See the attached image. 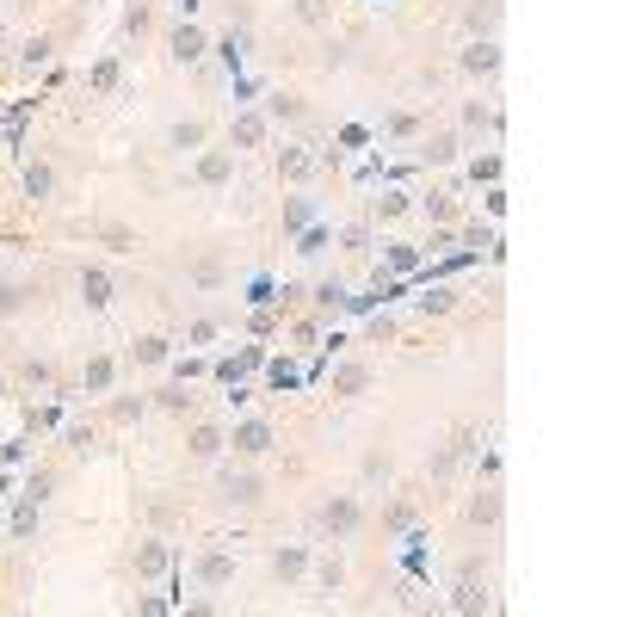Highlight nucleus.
<instances>
[{
	"label": "nucleus",
	"instance_id": "nucleus-1",
	"mask_svg": "<svg viewBox=\"0 0 617 617\" xmlns=\"http://www.w3.org/2000/svg\"><path fill=\"white\" fill-rule=\"evenodd\" d=\"M278 451V426L266 420V414H241L235 426H229V457L235 463H266Z\"/></svg>",
	"mask_w": 617,
	"mask_h": 617
},
{
	"label": "nucleus",
	"instance_id": "nucleus-2",
	"mask_svg": "<svg viewBox=\"0 0 617 617\" xmlns=\"http://www.w3.org/2000/svg\"><path fill=\"white\" fill-rule=\"evenodd\" d=\"M365 500H358V494H328V500H321L315 506V531L321 537H334V543H346V537H358V531H365Z\"/></svg>",
	"mask_w": 617,
	"mask_h": 617
},
{
	"label": "nucleus",
	"instance_id": "nucleus-3",
	"mask_svg": "<svg viewBox=\"0 0 617 617\" xmlns=\"http://www.w3.org/2000/svg\"><path fill=\"white\" fill-rule=\"evenodd\" d=\"M216 500H223V506H241V513H247V506L266 500V476H260L253 463H216Z\"/></svg>",
	"mask_w": 617,
	"mask_h": 617
},
{
	"label": "nucleus",
	"instance_id": "nucleus-4",
	"mask_svg": "<svg viewBox=\"0 0 617 617\" xmlns=\"http://www.w3.org/2000/svg\"><path fill=\"white\" fill-rule=\"evenodd\" d=\"M50 488H56V476H50V469H31V482L13 494V537H31V531H38V513H44V500H50Z\"/></svg>",
	"mask_w": 617,
	"mask_h": 617
},
{
	"label": "nucleus",
	"instance_id": "nucleus-5",
	"mask_svg": "<svg viewBox=\"0 0 617 617\" xmlns=\"http://www.w3.org/2000/svg\"><path fill=\"white\" fill-rule=\"evenodd\" d=\"M457 155H463V130H420L414 136V167H457Z\"/></svg>",
	"mask_w": 617,
	"mask_h": 617
},
{
	"label": "nucleus",
	"instance_id": "nucleus-6",
	"mask_svg": "<svg viewBox=\"0 0 617 617\" xmlns=\"http://www.w3.org/2000/svg\"><path fill=\"white\" fill-rule=\"evenodd\" d=\"M229 179H235V149H229V142H223V149H210V142H204V149L192 155V186L223 192Z\"/></svg>",
	"mask_w": 617,
	"mask_h": 617
},
{
	"label": "nucleus",
	"instance_id": "nucleus-7",
	"mask_svg": "<svg viewBox=\"0 0 617 617\" xmlns=\"http://www.w3.org/2000/svg\"><path fill=\"white\" fill-rule=\"evenodd\" d=\"M457 68L469 81H494L500 68H506V50H500V38H469L463 50H457Z\"/></svg>",
	"mask_w": 617,
	"mask_h": 617
},
{
	"label": "nucleus",
	"instance_id": "nucleus-8",
	"mask_svg": "<svg viewBox=\"0 0 617 617\" xmlns=\"http://www.w3.org/2000/svg\"><path fill=\"white\" fill-rule=\"evenodd\" d=\"M167 56H173L179 68H198V62L210 56V31H204L198 19H179V25L167 31Z\"/></svg>",
	"mask_w": 617,
	"mask_h": 617
},
{
	"label": "nucleus",
	"instance_id": "nucleus-9",
	"mask_svg": "<svg viewBox=\"0 0 617 617\" xmlns=\"http://www.w3.org/2000/svg\"><path fill=\"white\" fill-rule=\"evenodd\" d=\"M420 266H426V253H420V241H383V253H377V278H420Z\"/></svg>",
	"mask_w": 617,
	"mask_h": 617
},
{
	"label": "nucleus",
	"instance_id": "nucleus-10",
	"mask_svg": "<svg viewBox=\"0 0 617 617\" xmlns=\"http://www.w3.org/2000/svg\"><path fill=\"white\" fill-rule=\"evenodd\" d=\"M173 562H179V550H173L167 537H142V543H136V556H130L136 580H167V574H173Z\"/></svg>",
	"mask_w": 617,
	"mask_h": 617
},
{
	"label": "nucleus",
	"instance_id": "nucleus-11",
	"mask_svg": "<svg viewBox=\"0 0 617 617\" xmlns=\"http://www.w3.org/2000/svg\"><path fill=\"white\" fill-rule=\"evenodd\" d=\"M451 611H494L488 580H482V568H476V562H463V568H457V580H451Z\"/></svg>",
	"mask_w": 617,
	"mask_h": 617
},
{
	"label": "nucleus",
	"instance_id": "nucleus-12",
	"mask_svg": "<svg viewBox=\"0 0 617 617\" xmlns=\"http://www.w3.org/2000/svg\"><path fill=\"white\" fill-rule=\"evenodd\" d=\"M457 130H469V136H488V142H494V136L506 130V112H500L494 99H463V105H457Z\"/></svg>",
	"mask_w": 617,
	"mask_h": 617
},
{
	"label": "nucleus",
	"instance_id": "nucleus-13",
	"mask_svg": "<svg viewBox=\"0 0 617 617\" xmlns=\"http://www.w3.org/2000/svg\"><path fill=\"white\" fill-rule=\"evenodd\" d=\"M500 513H506V500H500V482H482L476 494L463 500V525H469V531H494V525H500Z\"/></svg>",
	"mask_w": 617,
	"mask_h": 617
},
{
	"label": "nucleus",
	"instance_id": "nucleus-14",
	"mask_svg": "<svg viewBox=\"0 0 617 617\" xmlns=\"http://www.w3.org/2000/svg\"><path fill=\"white\" fill-rule=\"evenodd\" d=\"M266 136H272V124L260 118V105H241V112L229 118V149H235V155H247V149H266Z\"/></svg>",
	"mask_w": 617,
	"mask_h": 617
},
{
	"label": "nucleus",
	"instance_id": "nucleus-15",
	"mask_svg": "<svg viewBox=\"0 0 617 617\" xmlns=\"http://www.w3.org/2000/svg\"><path fill=\"white\" fill-rule=\"evenodd\" d=\"M260 118L266 124H303L309 118V105H303V93H284V87H260Z\"/></svg>",
	"mask_w": 617,
	"mask_h": 617
},
{
	"label": "nucleus",
	"instance_id": "nucleus-16",
	"mask_svg": "<svg viewBox=\"0 0 617 617\" xmlns=\"http://www.w3.org/2000/svg\"><path fill=\"white\" fill-rule=\"evenodd\" d=\"M186 451H192V463H223V457H229V426H223V420H198L192 439H186Z\"/></svg>",
	"mask_w": 617,
	"mask_h": 617
},
{
	"label": "nucleus",
	"instance_id": "nucleus-17",
	"mask_svg": "<svg viewBox=\"0 0 617 617\" xmlns=\"http://www.w3.org/2000/svg\"><path fill=\"white\" fill-rule=\"evenodd\" d=\"M260 365H266V346H241L235 358H210V377H216V383L229 389V383L253 377V371H260Z\"/></svg>",
	"mask_w": 617,
	"mask_h": 617
},
{
	"label": "nucleus",
	"instance_id": "nucleus-18",
	"mask_svg": "<svg viewBox=\"0 0 617 617\" xmlns=\"http://www.w3.org/2000/svg\"><path fill=\"white\" fill-rule=\"evenodd\" d=\"M75 290H81V303L99 315V309H112V290H118V278L105 272V266H81V272H75Z\"/></svg>",
	"mask_w": 617,
	"mask_h": 617
},
{
	"label": "nucleus",
	"instance_id": "nucleus-19",
	"mask_svg": "<svg viewBox=\"0 0 617 617\" xmlns=\"http://www.w3.org/2000/svg\"><path fill=\"white\" fill-rule=\"evenodd\" d=\"M68 402H75V395H68V389L56 383L44 408H38V402L25 408V432H62V420H68Z\"/></svg>",
	"mask_w": 617,
	"mask_h": 617
},
{
	"label": "nucleus",
	"instance_id": "nucleus-20",
	"mask_svg": "<svg viewBox=\"0 0 617 617\" xmlns=\"http://www.w3.org/2000/svg\"><path fill=\"white\" fill-rule=\"evenodd\" d=\"M402 216H414V192L408 186H377L371 192V223H402Z\"/></svg>",
	"mask_w": 617,
	"mask_h": 617
},
{
	"label": "nucleus",
	"instance_id": "nucleus-21",
	"mask_svg": "<svg viewBox=\"0 0 617 617\" xmlns=\"http://www.w3.org/2000/svg\"><path fill=\"white\" fill-rule=\"evenodd\" d=\"M371 358H346V365H334V395H340V402H358V395H365L371 389Z\"/></svg>",
	"mask_w": 617,
	"mask_h": 617
},
{
	"label": "nucleus",
	"instance_id": "nucleus-22",
	"mask_svg": "<svg viewBox=\"0 0 617 617\" xmlns=\"http://www.w3.org/2000/svg\"><path fill=\"white\" fill-rule=\"evenodd\" d=\"M309 562H315V543H278V550H272V574L284 580V587H290V580H303Z\"/></svg>",
	"mask_w": 617,
	"mask_h": 617
},
{
	"label": "nucleus",
	"instance_id": "nucleus-23",
	"mask_svg": "<svg viewBox=\"0 0 617 617\" xmlns=\"http://www.w3.org/2000/svg\"><path fill=\"white\" fill-rule=\"evenodd\" d=\"M118 389V358L112 352H93L81 365V395H112Z\"/></svg>",
	"mask_w": 617,
	"mask_h": 617
},
{
	"label": "nucleus",
	"instance_id": "nucleus-24",
	"mask_svg": "<svg viewBox=\"0 0 617 617\" xmlns=\"http://www.w3.org/2000/svg\"><path fill=\"white\" fill-rule=\"evenodd\" d=\"M303 297H309L315 315H346V297H352V290H346V278H315Z\"/></svg>",
	"mask_w": 617,
	"mask_h": 617
},
{
	"label": "nucleus",
	"instance_id": "nucleus-25",
	"mask_svg": "<svg viewBox=\"0 0 617 617\" xmlns=\"http://www.w3.org/2000/svg\"><path fill=\"white\" fill-rule=\"evenodd\" d=\"M315 155L303 149V142H284V149H278V179H284V186H303V179H315Z\"/></svg>",
	"mask_w": 617,
	"mask_h": 617
},
{
	"label": "nucleus",
	"instance_id": "nucleus-26",
	"mask_svg": "<svg viewBox=\"0 0 617 617\" xmlns=\"http://www.w3.org/2000/svg\"><path fill=\"white\" fill-rule=\"evenodd\" d=\"M204 142H210V124H204V118H173V124H167V149H173V155H198Z\"/></svg>",
	"mask_w": 617,
	"mask_h": 617
},
{
	"label": "nucleus",
	"instance_id": "nucleus-27",
	"mask_svg": "<svg viewBox=\"0 0 617 617\" xmlns=\"http://www.w3.org/2000/svg\"><path fill=\"white\" fill-rule=\"evenodd\" d=\"M192 574H198L204 593H216V587H229V580H235V556H229V550H204Z\"/></svg>",
	"mask_w": 617,
	"mask_h": 617
},
{
	"label": "nucleus",
	"instance_id": "nucleus-28",
	"mask_svg": "<svg viewBox=\"0 0 617 617\" xmlns=\"http://www.w3.org/2000/svg\"><path fill=\"white\" fill-rule=\"evenodd\" d=\"M463 31H469V38H500V0H469V7H463Z\"/></svg>",
	"mask_w": 617,
	"mask_h": 617
},
{
	"label": "nucleus",
	"instance_id": "nucleus-29",
	"mask_svg": "<svg viewBox=\"0 0 617 617\" xmlns=\"http://www.w3.org/2000/svg\"><path fill=\"white\" fill-rule=\"evenodd\" d=\"M31 303H38V284H25V278H0V321H19Z\"/></svg>",
	"mask_w": 617,
	"mask_h": 617
},
{
	"label": "nucleus",
	"instance_id": "nucleus-30",
	"mask_svg": "<svg viewBox=\"0 0 617 617\" xmlns=\"http://www.w3.org/2000/svg\"><path fill=\"white\" fill-rule=\"evenodd\" d=\"M56 198V167L50 161H25V204H50Z\"/></svg>",
	"mask_w": 617,
	"mask_h": 617
},
{
	"label": "nucleus",
	"instance_id": "nucleus-31",
	"mask_svg": "<svg viewBox=\"0 0 617 617\" xmlns=\"http://www.w3.org/2000/svg\"><path fill=\"white\" fill-rule=\"evenodd\" d=\"M50 56H56V38H50V31H38V38H25L19 44V75H38V68H50Z\"/></svg>",
	"mask_w": 617,
	"mask_h": 617
},
{
	"label": "nucleus",
	"instance_id": "nucleus-32",
	"mask_svg": "<svg viewBox=\"0 0 617 617\" xmlns=\"http://www.w3.org/2000/svg\"><path fill=\"white\" fill-rule=\"evenodd\" d=\"M247 44H253V38H247V25H235L229 38H216L210 50H216V62H223L229 75H241V68H247Z\"/></svg>",
	"mask_w": 617,
	"mask_h": 617
},
{
	"label": "nucleus",
	"instance_id": "nucleus-33",
	"mask_svg": "<svg viewBox=\"0 0 617 617\" xmlns=\"http://www.w3.org/2000/svg\"><path fill=\"white\" fill-rule=\"evenodd\" d=\"M149 408H161V414H192L198 395H192V383H161V389L149 395Z\"/></svg>",
	"mask_w": 617,
	"mask_h": 617
},
{
	"label": "nucleus",
	"instance_id": "nucleus-34",
	"mask_svg": "<svg viewBox=\"0 0 617 617\" xmlns=\"http://www.w3.org/2000/svg\"><path fill=\"white\" fill-rule=\"evenodd\" d=\"M457 297H463L457 284H432V278H426V290L414 297V309H420V315H451V309H457Z\"/></svg>",
	"mask_w": 617,
	"mask_h": 617
},
{
	"label": "nucleus",
	"instance_id": "nucleus-35",
	"mask_svg": "<svg viewBox=\"0 0 617 617\" xmlns=\"http://www.w3.org/2000/svg\"><path fill=\"white\" fill-rule=\"evenodd\" d=\"M426 124H420V112H408V105H402V112H383V124H377V136L383 142H414Z\"/></svg>",
	"mask_w": 617,
	"mask_h": 617
},
{
	"label": "nucleus",
	"instance_id": "nucleus-36",
	"mask_svg": "<svg viewBox=\"0 0 617 617\" xmlns=\"http://www.w3.org/2000/svg\"><path fill=\"white\" fill-rule=\"evenodd\" d=\"M290 241H297L303 260H321V253H328V241H334V223H328V216H315V223H309L303 235H290Z\"/></svg>",
	"mask_w": 617,
	"mask_h": 617
},
{
	"label": "nucleus",
	"instance_id": "nucleus-37",
	"mask_svg": "<svg viewBox=\"0 0 617 617\" xmlns=\"http://www.w3.org/2000/svg\"><path fill=\"white\" fill-rule=\"evenodd\" d=\"M241 303H247V309H278V278H272V272H253V278L241 284Z\"/></svg>",
	"mask_w": 617,
	"mask_h": 617
},
{
	"label": "nucleus",
	"instance_id": "nucleus-38",
	"mask_svg": "<svg viewBox=\"0 0 617 617\" xmlns=\"http://www.w3.org/2000/svg\"><path fill=\"white\" fill-rule=\"evenodd\" d=\"M142 414H149V395H118L112 389V402H105V420L112 426H136Z\"/></svg>",
	"mask_w": 617,
	"mask_h": 617
},
{
	"label": "nucleus",
	"instance_id": "nucleus-39",
	"mask_svg": "<svg viewBox=\"0 0 617 617\" xmlns=\"http://www.w3.org/2000/svg\"><path fill=\"white\" fill-rule=\"evenodd\" d=\"M130 358H136V365H167V358H173V340L167 334H136V346H130Z\"/></svg>",
	"mask_w": 617,
	"mask_h": 617
},
{
	"label": "nucleus",
	"instance_id": "nucleus-40",
	"mask_svg": "<svg viewBox=\"0 0 617 617\" xmlns=\"http://www.w3.org/2000/svg\"><path fill=\"white\" fill-rule=\"evenodd\" d=\"M260 377H266V389H272V395H284V389H297V383H303L297 358H266V365H260Z\"/></svg>",
	"mask_w": 617,
	"mask_h": 617
},
{
	"label": "nucleus",
	"instance_id": "nucleus-41",
	"mask_svg": "<svg viewBox=\"0 0 617 617\" xmlns=\"http://www.w3.org/2000/svg\"><path fill=\"white\" fill-rule=\"evenodd\" d=\"M87 87H93V93H118V87H124V62H118V56H99V62L87 68Z\"/></svg>",
	"mask_w": 617,
	"mask_h": 617
},
{
	"label": "nucleus",
	"instance_id": "nucleus-42",
	"mask_svg": "<svg viewBox=\"0 0 617 617\" xmlns=\"http://www.w3.org/2000/svg\"><path fill=\"white\" fill-rule=\"evenodd\" d=\"M315 216H321V204H315V198H303V192H297V198H284V235H303Z\"/></svg>",
	"mask_w": 617,
	"mask_h": 617
},
{
	"label": "nucleus",
	"instance_id": "nucleus-43",
	"mask_svg": "<svg viewBox=\"0 0 617 617\" xmlns=\"http://www.w3.org/2000/svg\"><path fill=\"white\" fill-rule=\"evenodd\" d=\"M463 186H500V149H488V155H476V161H469L463 167Z\"/></svg>",
	"mask_w": 617,
	"mask_h": 617
},
{
	"label": "nucleus",
	"instance_id": "nucleus-44",
	"mask_svg": "<svg viewBox=\"0 0 617 617\" xmlns=\"http://www.w3.org/2000/svg\"><path fill=\"white\" fill-rule=\"evenodd\" d=\"M167 371H173V383H198V377H210V358L204 352H173Z\"/></svg>",
	"mask_w": 617,
	"mask_h": 617
},
{
	"label": "nucleus",
	"instance_id": "nucleus-45",
	"mask_svg": "<svg viewBox=\"0 0 617 617\" xmlns=\"http://www.w3.org/2000/svg\"><path fill=\"white\" fill-rule=\"evenodd\" d=\"M389 476H395V457H389V451H365V463H358V482L377 488V482H389Z\"/></svg>",
	"mask_w": 617,
	"mask_h": 617
},
{
	"label": "nucleus",
	"instance_id": "nucleus-46",
	"mask_svg": "<svg viewBox=\"0 0 617 617\" xmlns=\"http://www.w3.org/2000/svg\"><path fill=\"white\" fill-rule=\"evenodd\" d=\"M457 241H463V253H488L500 235H494V223H463V229H451Z\"/></svg>",
	"mask_w": 617,
	"mask_h": 617
},
{
	"label": "nucleus",
	"instance_id": "nucleus-47",
	"mask_svg": "<svg viewBox=\"0 0 617 617\" xmlns=\"http://www.w3.org/2000/svg\"><path fill=\"white\" fill-rule=\"evenodd\" d=\"M383 531H402V537L420 531V506H414V500H395L389 513H383Z\"/></svg>",
	"mask_w": 617,
	"mask_h": 617
},
{
	"label": "nucleus",
	"instance_id": "nucleus-48",
	"mask_svg": "<svg viewBox=\"0 0 617 617\" xmlns=\"http://www.w3.org/2000/svg\"><path fill=\"white\" fill-rule=\"evenodd\" d=\"M414 210H426L432 223H457V198L451 192H426V198H414Z\"/></svg>",
	"mask_w": 617,
	"mask_h": 617
},
{
	"label": "nucleus",
	"instance_id": "nucleus-49",
	"mask_svg": "<svg viewBox=\"0 0 617 617\" xmlns=\"http://www.w3.org/2000/svg\"><path fill=\"white\" fill-rule=\"evenodd\" d=\"M19 383H25V389H56V365H50V358H25Z\"/></svg>",
	"mask_w": 617,
	"mask_h": 617
},
{
	"label": "nucleus",
	"instance_id": "nucleus-50",
	"mask_svg": "<svg viewBox=\"0 0 617 617\" xmlns=\"http://www.w3.org/2000/svg\"><path fill=\"white\" fill-rule=\"evenodd\" d=\"M216 340H223V321H216V315H198L192 328H186V346H192V352H204V346H216Z\"/></svg>",
	"mask_w": 617,
	"mask_h": 617
},
{
	"label": "nucleus",
	"instance_id": "nucleus-51",
	"mask_svg": "<svg viewBox=\"0 0 617 617\" xmlns=\"http://www.w3.org/2000/svg\"><path fill=\"white\" fill-rule=\"evenodd\" d=\"M149 25H155V0H130V7H124V31H130V38H142Z\"/></svg>",
	"mask_w": 617,
	"mask_h": 617
},
{
	"label": "nucleus",
	"instance_id": "nucleus-52",
	"mask_svg": "<svg viewBox=\"0 0 617 617\" xmlns=\"http://www.w3.org/2000/svg\"><path fill=\"white\" fill-rule=\"evenodd\" d=\"M93 235H99L105 247H112V253H130V247H136V229H130V223H99Z\"/></svg>",
	"mask_w": 617,
	"mask_h": 617
},
{
	"label": "nucleus",
	"instance_id": "nucleus-53",
	"mask_svg": "<svg viewBox=\"0 0 617 617\" xmlns=\"http://www.w3.org/2000/svg\"><path fill=\"white\" fill-rule=\"evenodd\" d=\"M309 574L321 580V587H328V593H340V580H346V562L340 556H321V562H309Z\"/></svg>",
	"mask_w": 617,
	"mask_h": 617
},
{
	"label": "nucleus",
	"instance_id": "nucleus-54",
	"mask_svg": "<svg viewBox=\"0 0 617 617\" xmlns=\"http://www.w3.org/2000/svg\"><path fill=\"white\" fill-rule=\"evenodd\" d=\"M192 284H198V290H223V284H229L223 260H198V266H192Z\"/></svg>",
	"mask_w": 617,
	"mask_h": 617
},
{
	"label": "nucleus",
	"instance_id": "nucleus-55",
	"mask_svg": "<svg viewBox=\"0 0 617 617\" xmlns=\"http://www.w3.org/2000/svg\"><path fill=\"white\" fill-rule=\"evenodd\" d=\"M31 457V439H25V432H19V439H0V469H19Z\"/></svg>",
	"mask_w": 617,
	"mask_h": 617
},
{
	"label": "nucleus",
	"instance_id": "nucleus-56",
	"mask_svg": "<svg viewBox=\"0 0 617 617\" xmlns=\"http://www.w3.org/2000/svg\"><path fill=\"white\" fill-rule=\"evenodd\" d=\"M247 334H253V340H272V334H278V309H253V315H247Z\"/></svg>",
	"mask_w": 617,
	"mask_h": 617
},
{
	"label": "nucleus",
	"instance_id": "nucleus-57",
	"mask_svg": "<svg viewBox=\"0 0 617 617\" xmlns=\"http://www.w3.org/2000/svg\"><path fill=\"white\" fill-rule=\"evenodd\" d=\"M62 445H68V451H93V426H81V420H62Z\"/></svg>",
	"mask_w": 617,
	"mask_h": 617
},
{
	"label": "nucleus",
	"instance_id": "nucleus-58",
	"mask_svg": "<svg viewBox=\"0 0 617 617\" xmlns=\"http://www.w3.org/2000/svg\"><path fill=\"white\" fill-rule=\"evenodd\" d=\"M229 87H235V105H253V99H260V81H253L247 68H241V75H229Z\"/></svg>",
	"mask_w": 617,
	"mask_h": 617
},
{
	"label": "nucleus",
	"instance_id": "nucleus-59",
	"mask_svg": "<svg viewBox=\"0 0 617 617\" xmlns=\"http://www.w3.org/2000/svg\"><path fill=\"white\" fill-rule=\"evenodd\" d=\"M136 611H142V617H161V611H173V593H142Z\"/></svg>",
	"mask_w": 617,
	"mask_h": 617
},
{
	"label": "nucleus",
	"instance_id": "nucleus-60",
	"mask_svg": "<svg viewBox=\"0 0 617 617\" xmlns=\"http://www.w3.org/2000/svg\"><path fill=\"white\" fill-rule=\"evenodd\" d=\"M328 7H334V0H297V19H303V25H321V19H328Z\"/></svg>",
	"mask_w": 617,
	"mask_h": 617
},
{
	"label": "nucleus",
	"instance_id": "nucleus-61",
	"mask_svg": "<svg viewBox=\"0 0 617 617\" xmlns=\"http://www.w3.org/2000/svg\"><path fill=\"white\" fill-rule=\"evenodd\" d=\"M482 210H488V216H506V186H482Z\"/></svg>",
	"mask_w": 617,
	"mask_h": 617
},
{
	"label": "nucleus",
	"instance_id": "nucleus-62",
	"mask_svg": "<svg viewBox=\"0 0 617 617\" xmlns=\"http://www.w3.org/2000/svg\"><path fill=\"white\" fill-rule=\"evenodd\" d=\"M340 241H346V247H352V253H371V229H365V223H352V229H346V235H340Z\"/></svg>",
	"mask_w": 617,
	"mask_h": 617
},
{
	"label": "nucleus",
	"instance_id": "nucleus-63",
	"mask_svg": "<svg viewBox=\"0 0 617 617\" xmlns=\"http://www.w3.org/2000/svg\"><path fill=\"white\" fill-rule=\"evenodd\" d=\"M19 488H13V469H0V500H13Z\"/></svg>",
	"mask_w": 617,
	"mask_h": 617
},
{
	"label": "nucleus",
	"instance_id": "nucleus-64",
	"mask_svg": "<svg viewBox=\"0 0 617 617\" xmlns=\"http://www.w3.org/2000/svg\"><path fill=\"white\" fill-rule=\"evenodd\" d=\"M7 395H13V383H7V377H0V402H7Z\"/></svg>",
	"mask_w": 617,
	"mask_h": 617
}]
</instances>
